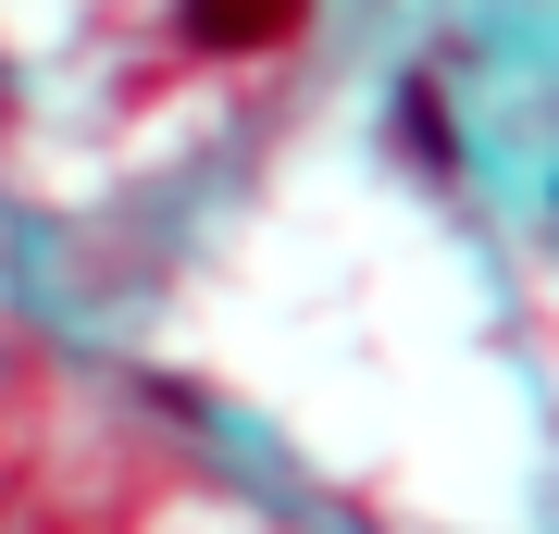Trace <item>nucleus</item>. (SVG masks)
<instances>
[{"instance_id": "1", "label": "nucleus", "mask_w": 559, "mask_h": 534, "mask_svg": "<svg viewBox=\"0 0 559 534\" xmlns=\"http://www.w3.org/2000/svg\"><path fill=\"white\" fill-rule=\"evenodd\" d=\"M175 25H187V50H212V62H261V50H286L311 25V0H175Z\"/></svg>"}, {"instance_id": "2", "label": "nucleus", "mask_w": 559, "mask_h": 534, "mask_svg": "<svg viewBox=\"0 0 559 534\" xmlns=\"http://www.w3.org/2000/svg\"><path fill=\"white\" fill-rule=\"evenodd\" d=\"M399 138H411L423 162H436V175L460 162V150H448V112H436V75H411V87H399Z\"/></svg>"}]
</instances>
